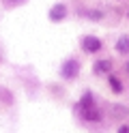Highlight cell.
Listing matches in <instances>:
<instances>
[{
	"label": "cell",
	"instance_id": "obj_1",
	"mask_svg": "<svg viewBox=\"0 0 129 133\" xmlns=\"http://www.w3.org/2000/svg\"><path fill=\"white\" fill-rule=\"evenodd\" d=\"M82 47H84V52H88V54H95V52H99L101 49V41L97 37H86L82 41Z\"/></svg>",
	"mask_w": 129,
	"mask_h": 133
},
{
	"label": "cell",
	"instance_id": "obj_2",
	"mask_svg": "<svg viewBox=\"0 0 129 133\" xmlns=\"http://www.w3.org/2000/svg\"><path fill=\"white\" fill-rule=\"evenodd\" d=\"M67 17V6L65 4H54L52 6V11H50V19L52 22H63Z\"/></svg>",
	"mask_w": 129,
	"mask_h": 133
},
{
	"label": "cell",
	"instance_id": "obj_3",
	"mask_svg": "<svg viewBox=\"0 0 129 133\" xmlns=\"http://www.w3.org/2000/svg\"><path fill=\"white\" fill-rule=\"evenodd\" d=\"M75 73H77V62L75 60H67L63 64V77L71 79V77H75Z\"/></svg>",
	"mask_w": 129,
	"mask_h": 133
},
{
	"label": "cell",
	"instance_id": "obj_4",
	"mask_svg": "<svg viewBox=\"0 0 129 133\" xmlns=\"http://www.w3.org/2000/svg\"><path fill=\"white\" fill-rule=\"evenodd\" d=\"M82 116H84V120H88V122H97L99 120V112L95 110V107H82Z\"/></svg>",
	"mask_w": 129,
	"mask_h": 133
},
{
	"label": "cell",
	"instance_id": "obj_5",
	"mask_svg": "<svg viewBox=\"0 0 129 133\" xmlns=\"http://www.w3.org/2000/svg\"><path fill=\"white\" fill-rule=\"evenodd\" d=\"M93 69H95V73H99V75H101V73H108L112 69V62L110 60H99V62H95Z\"/></svg>",
	"mask_w": 129,
	"mask_h": 133
},
{
	"label": "cell",
	"instance_id": "obj_6",
	"mask_svg": "<svg viewBox=\"0 0 129 133\" xmlns=\"http://www.w3.org/2000/svg\"><path fill=\"white\" fill-rule=\"evenodd\" d=\"M116 49H118L120 54H127L129 52V37H120L118 43H116Z\"/></svg>",
	"mask_w": 129,
	"mask_h": 133
},
{
	"label": "cell",
	"instance_id": "obj_7",
	"mask_svg": "<svg viewBox=\"0 0 129 133\" xmlns=\"http://www.w3.org/2000/svg\"><path fill=\"white\" fill-rule=\"evenodd\" d=\"M110 86H112V90H114V92H123V84H120V79L114 77V75L110 77Z\"/></svg>",
	"mask_w": 129,
	"mask_h": 133
},
{
	"label": "cell",
	"instance_id": "obj_8",
	"mask_svg": "<svg viewBox=\"0 0 129 133\" xmlns=\"http://www.w3.org/2000/svg\"><path fill=\"white\" fill-rule=\"evenodd\" d=\"M82 107H93V97L90 95H84L82 97V101H80V110Z\"/></svg>",
	"mask_w": 129,
	"mask_h": 133
},
{
	"label": "cell",
	"instance_id": "obj_9",
	"mask_svg": "<svg viewBox=\"0 0 129 133\" xmlns=\"http://www.w3.org/2000/svg\"><path fill=\"white\" fill-rule=\"evenodd\" d=\"M90 19H101V11H90Z\"/></svg>",
	"mask_w": 129,
	"mask_h": 133
},
{
	"label": "cell",
	"instance_id": "obj_10",
	"mask_svg": "<svg viewBox=\"0 0 129 133\" xmlns=\"http://www.w3.org/2000/svg\"><path fill=\"white\" fill-rule=\"evenodd\" d=\"M9 4H20V2H24V0H7Z\"/></svg>",
	"mask_w": 129,
	"mask_h": 133
},
{
	"label": "cell",
	"instance_id": "obj_11",
	"mask_svg": "<svg viewBox=\"0 0 129 133\" xmlns=\"http://www.w3.org/2000/svg\"><path fill=\"white\" fill-rule=\"evenodd\" d=\"M118 133H129V127H120V129H118Z\"/></svg>",
	"mask_w": 129,
	"mask_h": 133
},
{
	"label": "cell",
	"instance_id": "obj_12",
	"mask_svg": "<svg viewBox=\"0 0 129 133\" xmlns=\"http://www.w3.org/2000/svg\"><path fill=\"white\" fill-rule=\"evenodd\" d=\"M127 73H129V62H127Z\"/></svg>",
	"mask_w": 129,
	"mask_h": 133
}]
</instances>
